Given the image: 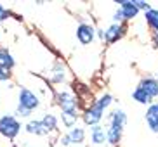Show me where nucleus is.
Masks as SVG:
<instances>
[{
	"label": "nucleus",
	"mask_w": 158,
	"mask_h": 147,
	"mask_svg": "<svg viewBox=\"0 0 158 147\" xmlns=\"http://www.w3.org/2000/svg\"><path fill=\"white\" fill-rule=\"evenodd\" d=\"M40 106H42V101H40V95L37 92H33L31 88L19 87L18 104H16V113H14L18 120H31V114Z\"/></svg>",
	"instance_id": "nucleus-1"
},
{
	"label": "nucleus",
	"mask_w": 158,
	"mask_h": 147,
	"mask_svg": "<svg viewBox=\"0 0 158 147\" xmlns=\"http://www.w3.org/2000/svg\"><path fill=\"white\" fill-rule=\"evenodd\" d=\"M54 101L59 113H80V99L73 90H57L54 92Z\"/></svg>",
	"instance_id": "nucleus-2"
},
{
	"label": "nucleus",
	"mask_w": 158,
	"mask_h": 147,
	"mask_svg": "<svg viewBox=\"0 0 158 147\" xmlns=\"http://www.w3.org/2000/svg\"><path fill=\"white\" fill-rule=\"evenodd\" d=\"M21 130H23V123L14 114H2L0 116V137H4L10 144H14V140L21 133Z\"/></svg>",
	"instance_id": "nucleus-3"
},
{
	"label": "nucleus",
	"mask_w": 158,
	"mask_h": 147,
	"mask_svg": "<svg viewBox=\"0 0 158 147\" xmlns=\"http://www.w3.org/2000/svg\"><path fill=\"white\" fill-rule=\"evenodd\" d=\"M45 78H47V83H52V85H61V83H66L68 78H70V71L66 68V64L63 61L56 59L49 66L45 73Z\"/></svg>",
	"instance_id": "nucleus-4"
},
{
	"label": "nucleus",
	"mask_w": 158,
	"mask_h": 147,
	"mask_svg": "<svg viewBox=\"0 0 158 147\" xmlns=\"http://www.w3.org/2000/svg\"><path fill=\"white\" fill-rule=\"evenodd\" d=\"M104 116H106V109H102L96 101H92L90 106H87L84 111H82V121H84L85 126H96V125H101L102 120H104Z\"/></svg>",
	"instance_id": "nucleus-5"
},
{
	"label": "nucleus",
	"mask_w": 158,
	"mask_h": 147,
	"mask_svg": "<svg viewBox=\"0 0 158 147\" xmlns=\"http://www.w3.org/2000/svg\"><path fill=\"white\" fill-rule=\"evenodd\" d=\"M85 137H87V132H85L84 126H73L71 130H68L64 135H61L59 137V145L61 147H70V145H84L85 142Z\"/></svg>",
	"instance_id": "nucleus-6"
},
{
	"label": "nucleus",
	"mask_w": 158,
	"mask_h": 147,
	"mask_svg": "<svg viewBox=\"0 0 158 147\" xmlns=\"http://www.w3.org/2000/svg\"><path fill=\"white\" fill-rule=\"evenodd\" d=\"M127 31H129V28H127V24H115L111 23L108 28H104L102 30V42L106 43V45H113V43H116L118 40H122V38L127 35Z\"/></svg>",
	"instance_id": "nucleus-7"
},
{
	"label": "nucleus",
	"mask_w": 158,
	"mask_h": 147,
	"mask_svg": "<svg viewBox=\"0 0 158 147\" xmlns=\"http://www.w3.org/2000/svg\"><path fill=\"white\" fill-rule=\"evenodd\" d=\"M75 35H77V40H78L80 45H92L94 38H96V28L92 26L90 23H85V21H82V23L77 26V31H75Z\"/></svg>",
	"instance_id": "nucleus-8"
},
{
	"label": "nucleus",
	"mask_w": 158,
	"mask_h": 147,
	"mask_svg": "<svg viewBox=\"0 0 158 147\" xmlns=\"http://www.w3.org/2000/svg\"><path fill=\"white\" fill-rule=\"evenodd\" d=\"M144 121L151 133H158V102H151L146 107L144 113Z\"/></svg>",
	"instance_id": "nucleus-9"
},
{
	"label": "nucleus",
	"mask_w": 158,
	"mask_h": 147,
	"mask_svg": "<svg viewBox=\"0 0 158 147\" xmlns=\"http://www.w3.org/2000/svg\"><path fill=\"white\" fill-rule=\"evenodd\" d=\"M116 7L122 10V16H123V21L125 23H129V21H134L137 16H139V10L135 9V5L132 0H116L115 2Z\"/></svg>",
	"instance_id": "nucleus-10"
},
{
	"label": "nucleus",
	"mask_w": 158,
	"mask_h": 147,
	"mask_svg": "<svg viewBox=\"0 0 158 147\" xmlns=\"http://www.w3.org/2000/svg\"><path fill=\"white\" fill-rule=\"evenodd\" d=\"M127 113L123 109H113L110 111L106 116H104V125H113V126H120V128H125L127 126Z\"/></svg>",
	"instance_id": "nucleus-11"
},
{
	"label": "nucleus",
	"mask_w": 158,
	"mask_h": 147,
	"mask_svg": "<svg viewBox=\"0 0 158 147\" xmlns=\"http://www.w3.org/2000/svg\"><path fill=\"white\" fill-rule=\"evenodd\" d=\"M24 132L28 135H33V137H49V133H47V130L44 128V125L40 120H28L26 121V125H23Z\"/></svg>",
	"instance_id": "nucleus-12"
},
{
	"label": "nucleus",
	"mask_w": 158,
	"mask_h": 147,
	"mask_svg": "<svg viewBox=\"0 0 158 147\" xmlns=\"http://www.w3.org/2000/svg\"><path fill=\"white\" fill-rule=\"evenodd\" d=\"M139 87L148 93L151 99H158V80L155 76H143L139 81Z\"/></svg>",
	"instance_id": "nucleus-13"
},
{
	"label": "nucleus",
	"mask_w": 158,
	"mask_h": 147,
	"mask_svg": "<svg viewBox=\"0 0 158 147\" xmlns=\"http://www.w3.org/2000/svg\"><path fill=\"white\" fill-rule=\"evenodd\" d=\"M106 128V144H110L111 147H116L122 142V137H123V130L120 126H113V125H104Z\"/></svg>",
	"instance_id": "nucleus-14"
},
{
	"label": "nucleus",
	"mask_w": 158,
	"mask_h": 147,
	"mask_svg": "<svg viewBox=\"0 0 158 147\" xmlns=\"http://www.w3.org/2000/svg\"><path fill=\"white\" fill-rule=\"evenodd\" d=\"M16 68V59L14 55L10 54V50L7 47L0 45V69H5V71H10Z\"/></svg>",
	"instance_id": "nucleus-15"
},
{
	"label": "nucleus",
	"mask_w": 158,
	"mask_h": 147,
	"mask_svg": "<svg viewBox=\"0 0 158 147\" xmlns=\"http://www.w3.org/2000/svg\"><path fill=\"white\" fill-rule=\"evenodd\" d=\"M40 121H42L44 128L47 130L49 135L56 133L57 130H59V118H57L56 114H52V113H45V114L40 118Z\"/></svg>",
	"instance_id": "nucleus-16"
},
{
	"label": "nucleus",
	"mask_w": 158,
	"mask_h": 147,
	"mask_svg": "<svg viewBox=\"0 0 158 147\" xmlns=\"http://www.w3.org/2000/svg\"><path fill=\"white\" fill-rule=\"evenodd\" d=\"M90 144L92 145H104L106 144V128L102 125L90 126Z\"/></svg>",
	"instance_id": "nucleus-17"
},
{
	"label": "nucleus",
	"mask_w": 158,
	"mask_h": 147,
	"mask_svg": "<svg viewBox=\"0 0 158 147\" xmlns=\"http://www.w3.org/2000/svg\"><path fill=\"white\" fill-rule=\"evenodd\" d=\"M144 21L151 30V35H158V9H151L144 12Z\"/></svg>",
	"instance_id": "nucleus-18"
},
{
	"label": "nucleus",
	"mask_w": 158,
	"mask_h": 147,
	"mask_svg": "<svg viewBox=\"0 0 158 147\" xmlns=\"http://www.w3.org/2000/svg\"><path fill=\"white\" fill-rule=\"evenodd\" d=\"M78 120H80V113H59V123L68 130L77 126Z\"/></svg>",
	"instance_id": "nucleus-19"
},
{
	"label": "nucleus",
	"mask_w": 158,
	"mask_h": 147,
	"mask_svg": "<svg viewBox=\"0 0 158 147\" xmlns=\"http://www.w3.org/2000/svg\"><path fill=\"white\" fill-rule=\"evenodd\" d=\"M132 99H134L135 102H137V104H141V106H146L148 107L149 104H151V102H155L153 99H151V97L148 95V93L144 92L143 88L139 87V85H137V87L134 88V90H132Z\"/></svg>",
	"instance_id": "nucleus-20"
},
{
	"label": "nucleus",
	"mask_w": 158,
	"mask_h": 147,
	"mask_svg": "<svg viewBox=\"0 0 158 147\" xmlns=\"http://www.w3.org/2000/svg\"><path fill=\"white\" fill-rule=\"evenodd\" d=\"M94 101L98 102V104L102 107V109H106V111H108V109H110V106L113 104V95H111V93H108V92H104V93H101L99 97H96Z\"/></svg>",
	"instance_id": "nucleus-21"
},
{
	"label": "nucleus",
	"mask_w": 158,
	"mask_h": 147,
	"mask_svg": "<svg viewBox=\"0 0 158 147\" xmlns=\"http://www.w3.org/2000/svg\"><path fill=\"white\" fill-rule=\"evenodd\" d=\"M134 2V5H135V9L139 10V12H146V10H149L151 9V5H149V2H146V0H132Z\"/></svg>",
	"instance_id": "nucleus-22"
},
{
	"label": "nucleus",
	"mask_w": 158,
	"mask_h": 147,
	"mask_svg": "<svg viewBox=\"0 0 158 147\" xmlns=\"http://www.w3.org/2000/svg\"><path fill=\"white\" fill-rule=\"evenodd\" d=\"M12 16H14V14H12V10H10V9H7L5 5H2V4H0V23H4V21L10 19Z\"/></svg>",
	"instance_id": "nucleus-23"
},
{
	"label": "nucleus",
	"mask_w": 158,
	"mask_h": 147,
	"mask_svg": "<svg viewBox=\"0 0 158 147\" xmlns=\"http://www.w3.org/2000/svg\"><path fill=\"white\" fill-rule=\"evenodd\" d=\"M10 78H12V73H10V71L0 69V81H9Z\"/></svg>",
	"instance_id": "nucleus-24"
},
{
	"label": "nucleus",
	"mask_w": 158,
	"mask_h": 147,
	"mask_svg": "<svg viewBox=\"0 0 158 147\" xmlns=\"http://www.w3.org/2000/svg\"><path fill=\"white\" fill-rule=\"evenodd\" d=\"M151 45L158 49V35H151Z\"/></svg>",
	"instance_id": "nucleus-25"
},
{
	"label": "nucleus",
	"mask_w": 158,
	"mask_h": 147,
	"mask_svg": "<svg viewBox=\"0 0 158 147\" xmlns=\"http://www.w3.org/2000/svg\"><path fill=\"white\" fill-rule=\"evenodd\" d=\"M155 78H156V80H158V71H156V74H155Z\"/></svg>",
	"instance_id": "nucleus-26"
},
{
	"label": "nucleus",
	"mask_w": 158,
	"mask_h": 147,
	"mask_svg": "<svg viewBox=\"0 0 158 147\" xmlns=\"http://www.w3.org/2000/svg\"><path fill=\"white\" fill-rule=\"evenodd\" d=\"M23 147H33V145H28V144H26V145H23Z\"/></svg>",
	"instance_id": "nucleus-27"
},
{
	"label": "nucleus",
	"mask_w": 158,
	"mask_h": 147,
	"mask_svg": "<svg viewBox=\"0 0 158 147\" xmlns=\"http://www.w3.org/2000/svg\"><path fill=\"white\" fill-rule=\"evenodd\" d=\"M80 147H89V145H85V144H84V145H80Z\"/></svg>",
	"instance_id": "nucleus-28"
}]
</instances>
